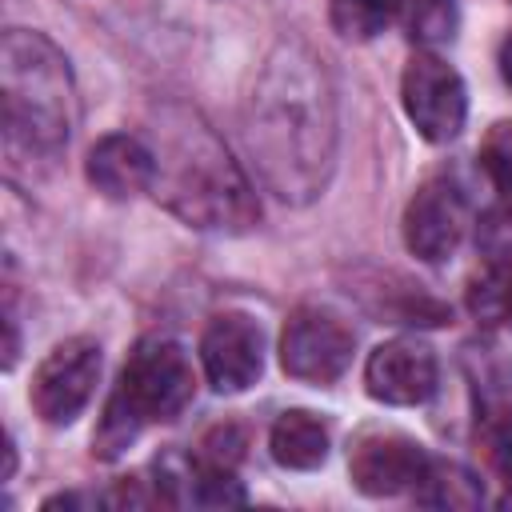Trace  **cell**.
Here are the masks:
<instances>
[{"label":"cell","mask_w":512,"mask_h":512,"mask_svg":"<svg viewBox=\"0 0 512 512\" xmlns=\"http://www.w3.org/2000/svg\"><path fill=\"white\" fill-rule=\"evenodd\" d=\"M248 144L280 200L308 204L324 192L336 160V100L304 44L284 40L264 60L248 96Z\"/></svg>","instance_id":"1"},{"label":"cell","mask_w":512,"mask_h":512,"mask_svg":"<svg viewBox=\"0 0 512 512\" xmlns=\"http://www.w3.org/2000/svg\"><path fill=\"white\" fill-rule=\"evenodd\" d=\"M84 176H88V184L100 196H108V200H132L140 192H152L156 156H152V148L144 140H136L128 132H112V136H100L88 148Z\"/></svg>","instance_id":"12"},{"label":"cell","mask_w":512,"mask_h":512,"mask_svg":"<svg viewBox=\"0 0 512 512\" xmlns=\"http://www.w3.org/2000/svg\"><path fill=\"white\" fill-rule=\"evenodd\" d=\"M156 136L152 196L172 216L204 232H248L260 220V204L244 172L196 112L168 108Z\"/></svg>","instance_id":"2"},{"label":"cell","mask_w":512,"mask_h":512,"mask_svg":"<svg viewBox=\"0 0 512 512\" xmlns=\"http://www.w3.org/2000/svg\"><path fill=\"white\" fill-rule=\"evenodd\" d=\"M404 8H408V0H332L328 16L344 40H372L388 24H396V16Z\"/></svg>","instance_id":"15"},{"label":"cell","mask_w":512,"mask_h":512,"mask_svg":"<svg viewBox=\"0 0 512 512\" xmlns=\"http://www.w3.org/2000/svg\"><path fill=\"white\" fill-rule=\"evenodd\" d=\"M356 336L328 308H296L280 332V368L304 384H332L352 364Z\"/></svg>","instance_id":"6"},{"label":"cell","mask_w":512,"mask_h":512,"mask_svg":"<svg viewBox=\"0 0 512 512\" xmlns=\"http://www.w3.org/2000/svg\"><path fill=\"white\" fill-rule=\"evenodd\" d=\"M240 452H244V436H240V428L220 424V428H212V432L204 436L196 460H200V464H212V468H232V464L240 460Z\"/></svg>","instance_id":"18"},{"label":"cell","mask_w":512,"mask_h":512,"mask_svg":"<svg viewBox=\"0 0 512 512\" xmlns=\"http://www.w3.org/2000/svg\"><path fill=\"white\" fill-rule=\"evenodd\" d=\"M192 392H196V372L188 352L176 340L152 336L136 344L112 396L140 424H152V420H176L192 404Z\"/></svg>","instance_id":"4"},{"label":"cell","mask_w":512,"mask_h":512,"mask_svg":"<svg viewBox=\"0 0 512 512\" xmlns=\"http://www.w3.org/2000/svg\"><path fill=\"white\" fill-rule=\"evenodd\" d=\"M428 452L396 428H368L348 448V476L364 496H400L420 484Z\"/></svg>","instance_id":"9"},{"label":"cell","mask_w":512,"mask_h":512,"mask_svg":"<svg viewBox=\"0 0 512 512\" xmlns=\"http://www.w3.org/2000/svg\"><path fill=\"white\" fill-rule=\"evenodd\" d=\"M268 448H272V460L280 468L312 472V468H320L328 460V428H324L320 416H312L304 408H292V412L276 416Z\"/></svg>","instance_id":"13"},{"label":"cell","mask_w":512,"mask_h":512,"mask_svg":"<svg viewBox=\"0 0 512 512\" xmlns=\"http://www.w3.org/2000/svg\"><path fill=\"white\" fill-rule=\"evenodd\" d=\"M96 380H100V344L88 336H72L40 360L28 400L44 424L60 428V424H72L88 408Z\"/></svg>","instance_id":"7"},{"label":"cell","mask_w":512,"mask_h":512,"mask_svg":"<svg viewBox=\"0 0 512 512\" xmlns=\"http://www.w3.org/2000/svg\"><path fill=\"white\" fill-rule=\"evenodd\" d=\"M480 168L488 172L496 192H504L512 200V120H500L488 128V136L480 144Z\"/></svg>","instance_id":"17"},{"label":"cell","mask_w":512,"mask_h":512,"mask_svg":"<svg viewBox=\"0 0 512 512\" xmlns=\"http://www.w3.org/2000/svg\"><path fill=\"white\" fill-rule=\"evenodd\" d=\"M500 508H512V492H508V496H500Z\"/></svg>","instance_id":"20"},{"label":"cell","mask_w":512,"mask_h":512,"mask_svg":"<svg viewBox=\"0 0 512 512\" xmlns=\"http://www.w3.org/2000/svg\"><path fill=\"white\" fill-rule=\"evenodd\" d=\"M400 104L412 128L428 144H448L468 120V88L452 64L432 52H416L400 76Z\"/></svg>","instance_id":"5"},{"label":"cell","mask_w":512,"mask_h":512,"mask_svg":"<svg viewBox=\"0 0 512 512\" xmlns=\"http://www.w3.org/2000/svg\"><path fill=\"white\" fill-rule=\"evenodd\" d=\"M504 320H508V328H512V284H508V296H504Z\"/></svg>","instance_id":"19"},{"label":"cell","mask_w":512,"mask_h":512,"mask_svg":"<svg viewBox=\"0 0 512 512\" xmlns=\"http://www.w3.org/2000/svg\"><path fill=\"white\" fill-rule=\"evenodd\" d=\"M412 496H416V504H428V508H480L484 484L452 460H428Z\"/></svg>","instance_id":"14"},{"label":"cell","mask_w":512,"mask_h":512,"mask_svg":"<svg viewBox=\"0 0 512 512\" xmlns=\"http://www.w3.org/2000/svg\"><path fill=\"white\" fill-rule=\"evenodd\" d=\"M0 100L4 140L12 152H60L76 120V92L64 52L28 28H8L0 40Z\"/></svg>","instance_id":"3"},{"label":"cell","mask_w":512,"mask_h":512,"mask_svg":"<svg viewBox=\"0 0 512 512\" xmlns=\"http://www.w3.org/2000/svg\"><path fill=\"white\" fill-rule=\"evenodd\" d=\"M508 212H512V200H508Z\"/></svg>","instance_id":"21"},{"label":"cell","mask_w":512,"mask_h":512,"mask_svg":"<svg viewBox=\"0 0 512 512\" xmlns=\"http://www.w3.org/2000/svg\"><path fill=\"white\" fill-rule=\"evenodd\" d=\"M460 28L456 0H408V36L416 44H444Z\"/></svg>","instance_id":"16"},{"label":"cell","mask_w":512,"mask_h":512,"mask_svg":"<svg viewBox=\"0 0 512 512\" xmlns=\"http://www.w3.org/2000/svg\"><path fill=\"white\" fill-rule=\"evenodd\" d=\"M468 200L452 176H428L404 208V244L424 264L448 260L468 232Z\"/></svg>","instance_id":"8"},{"label":"cell","mask_w":512,"mask_h":512,"mask_svg":"<svg viewBox=\"0 0 512 512\" xmlns=\"http://www.w3.org/2000/svg\"><path fill=\"white\" fill-rule=\"evenodd\" d=\"M204 376L216 392H244L264 372V332L244 312H220L200 336Z\"/></svg>","instance_id":"10"},{"label":"cell","mask_w":512,"mask_h":512,"mask_svg":"<svg viewBox=\"0 0 512 512\" xmlns=\"http://www.w3.org/2000/svg\"><path fill=\"white\" fill-rule=\"evenodd\" d=\"M364 388L380 404L412 408L436 392V356L416 336L384 340L364 364Z\"/></svg>","instance_id":"11"}]
</instances>
